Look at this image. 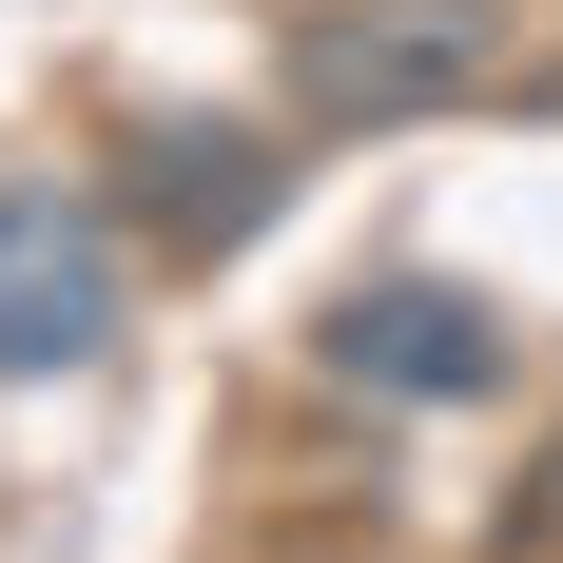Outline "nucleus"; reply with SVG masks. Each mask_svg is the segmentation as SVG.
<instances>
[{"label":"nucleus","instance_id":"nucleus-2","mask_svg":"<svg viewBox=\"0 0 563 563\" xmlns=\"http://www.w3.org/2000/svg\"><path fill=\"white\" fill-rule=\"evenodd\" d=\"M117 214L98 195H0V369H98L117 331Z\"/></svg>","mask_w":563,"mask_h":563},{"label":"nucleus","instance_id":"nucleus-3","mask_svg":"<svg viewBox=\"0 0 563 563\" xmlns=\"http://www.w3.org/2000/svg\"><path fill=\"white\" fill-rule=\"evenodd\" d=\"M273 195H291V156L233 136V117H156L117 156V233L136 253H233V233H273Z\"/></svg>","mask_w":563,"mask_h":563},{"label":"nucleus","instance_id":"nucleus-4","mask_svg":"<svg viewBox=\"0 0 563 563\" xmlns=\"http://www.w3.org/2000/svg\"><path fill=\"white\" fill-rule=\"evenodd\" d=\"M331 369L428 408V389H506V331H486L466 291H428V273H408V291H350V311H331Z\"/></svg>","mask_w":563,"mask_h":563},{"label":"nucleus","instance_id":"nucleus-1","mask_svg":"<svg viewBox=\"0 0 563 563\" xmlns=\"http://www.w3.org/2000/svg\"><path fill=\"white\" fill-rule=\"evenodd\" d=\"M506 78V0H331L291 40V117L331 136H408V117H466Z\"/></svg>","mask_w":563,"mask_h":563},{"label":"nucleus","instance_id":"nucleus-6","mask_svg":"<svg viewBox=\"0 0 563 563\" xmlns=\"http://www.w3.org/2000/svg\"><path fill=\"white\" fill-rule=\"evenodd\" d=\"M525 98H544V117H563V58H544V78H525Z\"/></svg>","mask_w":563,"mask_h":563},{"label":"nucleus","instance_id":"nucleus-5","mask_svg":"<svg viewBox=\"0 0 563 563\" xmlns=\"http://www.w3.org/2000/svg\"><path fill=\"white\" fill-rule=\"evenodd\" d=\"M486 544H506V563H563V448H544V466H525L506 506H486Z\"/></svg>","mask_w":563,"mask_h":563}]
</instances>
